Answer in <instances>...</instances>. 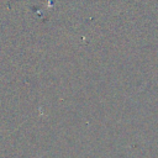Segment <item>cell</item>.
<instances>
[]
</instances>
